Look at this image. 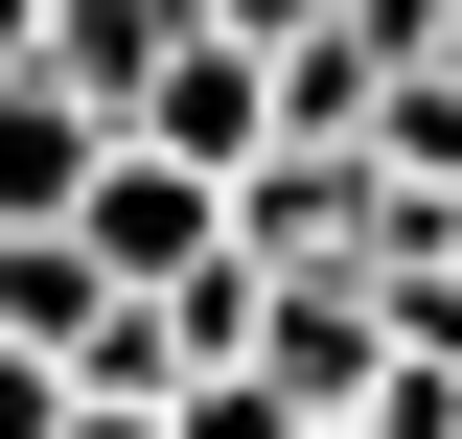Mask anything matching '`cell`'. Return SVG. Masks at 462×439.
Listing matches in <instances>:
<instances>
[{
    "label": "cell",
    "mask_w": 462,
    "mask_h": 439,
    "mask_svg": "<svg viewBox=\"0 0 462 439\" xmlns=\"http://www.w3.org/2000/svg\"><path fill=\"white\" fill-rule=\"evenodd\" d=\"M116 139H162V163L254 185V163H278V47H254V23H185V47H162V93L116 116Z\"/></svg>",
    "instance_id": "1"
},
{
    "label": "cell",
    "mask_w": 462,
    "mask_h": 439,
    "mask_svg": "<svg viewBox=\"0 0 462 439\" xmlns=\"http://www.w3.org/2000/svg\"><path fill=\"white\" fill-rule=\"evenodd\" d=\"M370 209H393L370 139H278V163L231 185V255H254V277H370Z\"/></svg>",
    "instance_id": "2"
},
{
    "label": "cell",
    "mask_w": 462,
    "mask_h": 439,
    "mask_svg": "<svg viewBox=\"0 0 462 439\" xmlns=\"http://www.w3.org/2000/svg\"><path fill=\"white\" fill-rule=\"evenodd\" d=\"M69 231H93V255L139 277V301H185V277L231 255V185H208V163H162V139H116V163H93V209H69Z\"/></svg>",
    "instance_id": "3"
},
{
    "label": "cell",
    "mask_w": 462,
    "mask_h": 439,
    "mask_svg": "<svg viewBox=\"0 0 462 439\" xmlns=\"http://www.w3.org/2000/svg\"><path fill=\"white\" fill-rule=\"evenodd\" d=\"M93 163H116V116L69 93V70L0 47V231H69V209H93Z\"/></svg>",
    "instance_id": "4"
},
{
    "label": "cell",
    "mask_w": 462,
    "mask_h": 439,
    "mask_svg": "<svg viewBox=\"0 0 462 439\" xmlns=\"http://www.w3.org/2000/svg\"><path fill=\"white\" fill-rule=\"evenodd\" d=\"M254 370H278V393H324V416H346V393L393 370V301H370V277H254Z\"/></svg>",
    "instance_id": "5"
},
{
    "label": "cell",
    "mask_w": 462,
    "mask_h": 439,
    "mask_svg": "<svg viewBox=\"0 0 462 439\" xmlns=\"http://www.w3.org/2000/svg\"><path fill=\"white\" fill-rule=\"evenodd\" d=\"M185 23H208V0H47V47H23V70H69L93 116H139V93H162V47H185Z\"/></svg>",
    "instance_id": "6"
},
{
    "label": "cell",
    "mask_w": 462,
    "mask_h": 439,
    "mask_svg": "<svg viewBox=\"0 0 462 439\" xmlns=\"http://www.w3.org/2000/svg\"><path fill=\"white\" fill-rule=\"evenodd\" d=\"M162 416H185V439H324V393H278V370H254V347H231V370H185Z\"/></svg>",
    "instance_id": "7"
},
{
    "label": "cell",
    "mask_w": 462,
    "mask_h": 439,
    "mask_svg": "<svg viewBox=\"0 0 462 439\" xmlns=\"http://www.w3.org/2000/svg\"><path fill=\"white\" fill-rule=\"evenodd\" d=\"M0 439H69V370H47V347H0Z\"/></svg>",
    "instance_id": "8"
},
{
    "label": "cell",
    "mask_w": 462,
    "mask_h": 439,
    "mask_svg": "<svg viewBox=\"0 0 462 439\" xmlns=\"http://www.w3.org/2000/svg\"><path fill=\"white\" fill-rule=\"evenodd\" d=\"M69 439H185V416H162V393H69Z\"/></svg>",
    "instance_id": "9"
},
{
    "label": "cell",
    "mask_w": 462,
    "mask_h": 439,
    "mask_svg": "<svg viewBox=\"0 0 462 439\" xmlns=\"http://www.w3.org/2000/svg\"><path fill=\"white\" fill-rule=\"evenodd\" d=\"M208 23H254V47H300V23H346V0H208Z\"/></svg>",
    "instance_id": "10"
},
{
    "label": "cell",
    "mask_w": 462,
    "mask_h": 439,
    "mask_svg": "<svg viewBox=\"0 0 462 439\" xmlns=\"http://www.w3.org/2000/svg\"><path fill=\"white\" fill-rule=\"evenodd\" d=\"M0 47H47V0H0Z\"/></svg>",
    "instance_id": "11"
}]
</instances>
